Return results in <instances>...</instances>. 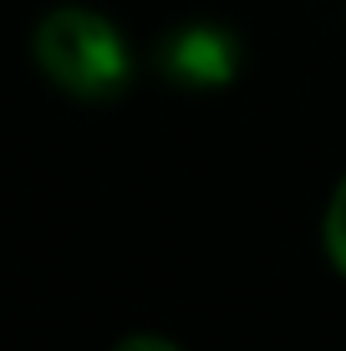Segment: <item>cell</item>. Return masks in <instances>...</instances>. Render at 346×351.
<instances>
[{
  "instance_id": "3957f363",
  "label": "cell",
  "mask_w": 346,
  "mask_h": 351,
  "mask_svg": "<svg viewBox=\"0 0 346 351\" xmlns=\"http://www.w3.org/2000/svg\"><path fill=\"white\" fill-rule=\"evenodd\" d=\"M326 250H331V260H336V270L346 275V178H341L336 199H331V209H326Z\"/></svg>"
},
{
  "instance_id": "7a4b0ae2",
  "label": "cell",
  "mask_w": 346,
  "mask_h": 351,
  "mask_svg": "<svg viewBox=\"0 0 346 351\" xmlns=\"http://www.w3.org/2000/svg\"><path fill=\"white\" fill-rule=\"evenodd\" d=\"M158 71L188 92L230 87L240 77V36L224 26H184L158 46Z\"/></svg>"
},
{
  "instance_id": "277c9868",
  "label": "cell",
  "mask_w": 346,
  "mask_h": 351,
  "mask_svg": "<svg viewBox=\"0 0 346 351\" xmlns=\"http://www.w3.org/2000/svg\"><path fill=\"white\" fill-rule=\"evenodd\" d=\"M112 351H178V346L163 341V336H127V341H117Z\"/></svg>"
},
{
  "instance_id": "6da1fadb",
  "label": "cell",
  "mask_w": 346,
  "mask_h": 351,
  "mask_svg": "<svg viewBox=\"0 0 346 351\" xmlns=\"http://www.w3.org/2000/svg\"><path fill=\"white\" fill-rule=\"evenodd\" d=\"M31 51H36V66L66 97H82V102L117 97L133 77V56H127L123 31L87 5L46 10L31 36Z\"/></svg>"
}]
</instances>
